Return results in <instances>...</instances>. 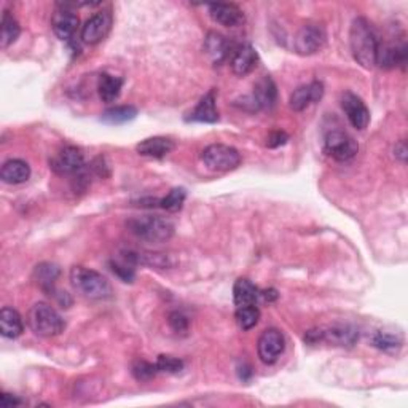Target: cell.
Segmentation results:
<instances>
[{
  "mask_svg": "<svg viewBox=\"0 0 408 408\" xmlns=\"http://www.w3.org/2000/svg\"><path fill=\"white\" fill-rule=\"evenodd\" d=\"M350 45L352 58L364 69H373L377 66L380 42L369 19L362 16L354 19L350 31Z\"/></svg>",
  "mask_w": 408,
  "mask_h": 408,
  "instance_id": "1",
  "label": "cell"
},
{
  "mask_svg": "<svg viewBox=\"0 0 408 408\" xmlns=\"http://www.w3.org/2000/svg\"><path fill=\"white\" fill-rule=\"evenodd\" d=\"M70 283L80 295L90 300H105L112 295V286L107 278L86 266H73L70 270Z\"/></svg>",
  "mask_w": 408,
  "mask_h": 408,
  "instance_id": "2",
  "label": "cell"
},
{
  "mask_svg": "<svg viewBox=\"0 0 408 408\" xmlns=\"http://www.w3.org/2000/svg\"><path fill=\"white\" fill-rule=\"evenodd\" d=\"M128 230L136 238L147 241V243L162 244L169 241L174 235V225L168 219L159 216H144L135 217L126 222Z\"/></svg>",
  "mask_w": 408,
  "mask_h": 408,
  "instance_id": "3",
  "label": "cell"
},
{
  "mask_svg": "<svg viewBox=\"0 0 408 408\" xmlns=\"http://www.w3.org/2000/svg\"><path fill=\"white\" fill-rule=\"evenodd\" d=\"M28 324L38 337L51 338L64 330L66 323L55 308L48 303H36L28 313Z\"/></svg>",
  "mask_w": 408,
  "mask_h": 408,
  "instance_id": "4",
  "label": "cell"
},
{
  "mask_svg": "<svg viewBox=\"0 0 408 408\" xmlns=\"http://www.w3.org/2000/svg\"><path fill=\"white\" fill-rule=\"evenodd\" d=\"M203 163L211 171L216 172H229L236 169L241 164V155L235 147L225 144H212L207 145L202 155Z\"/></svg>",
  "mask_w": 408,
  "mask_h": 408,
  "instance_id": "5",
  "label": "cell"
},
{
  "mask_svg": "<svg viewBox=\"0 0 408 408\" xmlns=\"http://www.w3.org/2000/svg\"><path fill=\"white\" fill-rule=\"evenodd\" d=\"M324 150L329 157H332L337 162H347L356 157L359 150V145L350 135H346L345 131L333 130L327 132L324 140Z\"/></svg>",
  "mask_w": 408,
  "mask_h": 408,
  "instance_id": "6",
  "label": "cell"
},
{
  "mask_svg": "<svg viewBox=\"0 0 408 408\" xmlns=\"http://www.w3.org/2000/svg\"><path fill=\"white\" fill-rule=\"evenodd\" d=\"M286 350V338L278 329H266L258 338L257 352L263 364L271 365L281 357Z\"/></svg>",
  "mask_w": 408,
  "mask_h": 408,
  "instance_id": "7",
  "label": "cell"
},
{
  "mask_svg": "<svg viewBox=\"0 0 408 408\" xmlns=\"http://www.w3.org/2000/svg\"><path fill=\"white\" fill-rule=\"evenodd\" d=\"M325 32L318 24H305L295 36V51L302 56L316 55L324 48Z\"/></svg>",
  "mask_w": 408,
  "mask_h": 408,
  "instance_id": "8",
  "label": "cell"
},
{
  "mask_svg": "<svg viewBox=\"0 0 408 408\" xmlns=\"http://www.w3.org/2000/svg\"><path fill=\"white\" fill-rule=\"evenodd\" d=\"M85 158L80 149L73 145H68L58 153L56 157L50 159V168L58 176H70V174H77L83 169Z\"/></svg>",
  "mask_w": 408,
  "mask_h": 408,
  "instance_id": "9",
  "label": "cell"
},
{
  "mask_svg": "<svg viewBox=\"0 0 408 408\" xmlns=\"http://www.w3.org/2000/svg\"><path fill=\"white\" fill-rule=\"evenodd\" d=\"M112 28L110 11H99L93 15L82 28V40L86 45H98L109 34Z\"/></svg>",
  "mask_w": 408,
  "mask_h": 408,
  "instance_id": "10",
  "label": "cell"
},
{
  "mask_svg": "<svg viewBox=\"0 0 408 408\" xmlns=\"http://www.w3.org/2000/svg\"><path fill=\"white\" fill-rule=\"evenodd\" d=\"M341 107H343L346 117L354 128L362 131L369 126L370 112L359 96L352 95V93H345L341 96Z\"/></svg>",
  "mask_w": 408,
  "mask_h": 408,
  "instance_id": "11",
  "label": "cell"
},
{
  "mask_svg": "<svg viewBox=\"0 0 408 408\" xmlns=\"http://www.w3.org/2000/svg\"><path fill=\"white\" fill-rule=\"evenodd\" d=\"M324 95V85L320 82H311L298 88L292 93L289 99V105L292 110L302 112L306 107H310L314 103H319L320 98Z\"/></svg>",
  "mask_w": 408,
  "mask_h": 408,
  "instance_id": "12",
  "label": "cell"
},
{
  "mask_svg": "<svg viewBox=\"0 0 408 408\" xmlns=\"http://www.w3.org/2000/svg\"><path fill=\"white\" fill-rule=\"evenodd\" d=\"M78 24H80L78 16L69 9L58 10L51 18L53 32H55L58 38L66 40V42L75 36Z\"/></svg>",
  "mask_w": 408,
  "mask_h": 408,
  "instance_id": "13",
  "label": "cell"
},
{
  "mask_svg": "<svg viewBox=\"0 0 408 408\" xmlns=\"http://www.w3.org/2000/svg\"><path fill=\"white\" fill-rule=\"evenodd\" d=\"M209 15L225 28H236L244 23V13L233 4H212L209 5Z\"/></svg>",
  "mask_w": 408,
  "mask_h": 408,
  "instance_id": "14",
  "label": "cell"
},
{
  "mask_svg": "<svg viewBox=\"0 0 408 408\" xmlns=\"http://www.w3.org/2000/svg\"><path fill=\"white\" fill-rule=\"evenodd\" d=\"M204 53L207 55V58L211 59V63L214 66H220L226 58H229L230 53L229 40H226V37L217 34V32H209L204 38Z\"/></svg>",
  "mask_w": 408,
  "mask_h": 408,
  "instance_id": "15",
  "label": "cell"
},
{
  "mask_svg": "<svg viewBox=\"0 0 408 408\" xmlns=\"http://www.w3.org/2000/svg\"><path fill=\"white\" fill-rule=\"evenodd\" d=\"M174 147H176V144H174L171 139L157 136V137L144 139L142 142H139L136 145V150L139 155H142V157L163 158L166 155H169V153L174 150Z\"/></svg>",
  "mask_w": 408,
  "mask_h": 408,
  "instance_id": "16",
  "label": "cell"
},
{
  "mask_svg": "<svg viewBox=\"0 0 408 408\" xmlns=\"http://www.w3.org/2000/svg\"><path fill=\"white\" fill-rule=\"evenodd\" d=\"M257 61V51L253 50L251 45H243L239 46L231 58V70L235 72L238 77H246L247 73H251L256 69Z\"/></svg>",
  "mask_w": 408,
  "mask_h": 408,
  "instance_id": "17",
  "label": "cell"
},
{
  "mask_svg": "<svg viewBox=\"0 0 408 408\" xmlns=\"http://www.w3.org/2000/svg\"><path fill=\"white\" fill-rule=\"evenodd\" d=\"M0 177L5 184L9 185H19L28 182L31 177V166L23 162V159H9L2 166V171H0Z\"/></svg>",
  "mask_w": 408,
  "mask_h": 408,
  "instance_id": "18",
  "label": "cell"
},
{
  "mask_svg": "<svg viewBox=\"0 0 408 408\" xmlns=\"http://www.w3.org/2000/svg\"><path fill=\"white\" fill-rule=\"evenodd\" d=\"M407 46L402 45H381L377 55V66L383 69H391L396 66H405Z\"/></svg>",
  "mask_w": 408,
  "mask_h": 408,
  "instance_id": "19",
  "label": "cell"
},
{
  "mask_svg": "<svg viewBox=\"0 0 408 408\" xmlns=\"http://www.w3.org/2000/svg\"><path fill=\"white\" fill-rule=\"evenodd\" d=\"M190 122H199V123H216L219 122V112L216 107V91L211 90L207 95L202 98L198 103L195 110L190 113Z\"/></svg>",
  "mask_w": 408,
  "mask_h": 408,
  "instance_id": "20",
  "label": "cell"
},
{
  "mask_svg": "<svg viewBox=\"0 0 408 408\" xmlns=\"http://www.w3.org/2000/svg\"><path fill=\"white\" fill-rule=\"evenodd\" d=\"M59 271L58 266L55 263H40L36 266L34 270V281L36 284L42 289L46 295H55L56 293V281L59 278Z\"/></svg>",
  "mask_w": 408,
  "mask_h": 408,
  "instance_id": "21",
  "label": "cell"
},
{
  "mask_svg": "<svg viewBox=\"0 0 408 408\" xmlns=\"http://www.w3.org/2000/svg\"><path fill=\"white\" fill-rule=\"evenodd\" d=\"M24 330V324L21 319V314H19L15 308L5 306L0 311V332L5 338L15 340L21 335Z\"/></svg>",
  "mask_w": 408,
  "mask_h": 408,
  "instance_id": "22",
  "label": "cell"
},
{
  "mask_svg": "<svg viewBox=\"0 0 408 408\" xmlns=\"http://www.w3.org/2000/svg\"><path fill=\"white\" fill-rule=\"evenodd\" d=\"M251 98L257 109H271L278 98L276 85H274V82L270 77H263L256 85V88H253V95Z\"/></svg>",
  "mask_w": 408,
  "mask_h": 408,
  "instance_id": "23",
  "label": "cell"
},
{
  "mask_svg": "<svg viewBox=\"0 0 408 408\" xmlns=\"http://www.w3.org/2000/svg\"><path fill=\"white\" fill-rule=\"evenodd\" d=\"M260 298V291L257 289L256 284H252L249 279L239 278L235 287H233V300H235V305L239 306H251L257 305Z\"/></svg>",
  "mask_w": 408,
  "mask_h": 408,
  "instance_id": "24",
  "label": "cell"
},
{
  "mask_svg": "<svg viewBox=\"0 0 408 408\" xmlns=\"http://www.w3.org/2000/svg\"><path fill=\"white\" fill-rule=\"evenodd\" d=\"M122 86H123L122 78L109 75V73H103V75L99 77V83H98V91H99V98H101V101L105 104H110L115 101V99L120 96Z\"/></svg>",
  "mask_w": 408,
  "mask_h": 408,
  "instance_id": "25",
  "label": "cell"
},
{
  "mask_svg": "<svg viewBox=\"0 0 408 408\" xmlns=\"http://www.w3.org/2000/svg\"><path fill=\"white\" fill-rule=\"evenodd\" d=\"M357 338L359 333L347 325L332 327L329 330H324V341H329V343L337 346H352Z\"/></svg>",
  "mask_w": 408,
  "mask_h": 408,
  "instance_id": "26",
  "label": "cell"
},
{
  "mask_svg": "<svg viewBox=\"0 0 408 408\" xmlns=\"http://www.w3.org/2000/svg\"><path fill=\"white\" fill-rule=\"evenodd\" d=\"M137 115V109L135 105H118L105 110L101 117V122L105 125H123L135 120Z\"/></svg>",
  "mask_w": 408,
  "mask_h": 408,
  "instance_id": "27",
  "label": "cell"
},
{
  "mask_svg": "<svg viewBox=\"0 0 408 408\" xmlns=\"http://www.w3.org/2000/svg\"><path fill=\"white\" fill-rule=\"evenodd\" d=\"M19 34H21V28H19L16 18L13 16L10 11H4L2 32H0V45H2V48L5 50L9 48L10 45L15 43Z\"/></svg>",
  "mask_w": 408,
  "mask_h": 408,
  "instance_id": "28",
  "label": "cell"
},
{
  "mask_svg": "<svg viewBox=\"0 0 408 408\" xmlns=\"http://www.w3.org/2000/svg\"><path fill=\"white\" fill-rule=\"evenodd\" d=\"M235 319L241 330H251L258 324L260 310L257 308V305L239 306L235 313Z\"/></svg>",
  "mask_w": 408,
  "mask_h": 408,
  "instance_id": "29",
  "label": "cell"
},
{
  "mask_svg": "<svg viewBox=\"0 0 408 408\" xmlns=\"http://www.w3.org/2000/svg\"><path fill=\"white\" fill-rule=\"evenodd\" d=\"M373 345L380 347L383 351H397L402 347V337L400 333L387 332V330H380L377 332V335L373 337Z\"/></svg>",
  "mask_w": 408,
  "mask_h": 408,
  "instance_id": "30",
  "label": "cell"
},
{
  "mask_svg": "<svg viewBox=\"0 0 408 408\" xmlns=\"http://www.w3.org/2000/svg\"><path fill=\"white\" fill-rule=\"evenodd\" d=\"M185 198H187L185 190L177 187V189H172L163 199H159V207H163V209L168 212H177L182 209Z\"/></svg>",
  "mask_w": 408,
  "mask_h": 408,
  "instance_id": "31",
  "label": "cell"
},
{
  "mask_svg": "<svg viewBox=\"0 0 408 408\" xmlns=\"http://www.w3.org/2000/svg\"><path fill=\"white\" fill-rule=\"evenodd\" d=\"M131 372L132 377L137 381H149L158 373V369L157 365L147 362V360H136V362L132 364Z\"/></svg>",
  "mask_w": 408,
  "mask_h": 408,
  "instance_id": "32",
  "label": "cell"
},
{
  "mask_svg": "<svg viewBox=\"0 0 408 408\" xmlns=\"http://www.w3.org/2000/svg\"><path fill=\"white\" fill-rule=\"evenodd\" d=\"M157 369L158 372H163V373H171V375H176L180 370L184 369V362L177 357L174 356H166V354H162V356H158L157 359Z\"/></svg>",
  "mask_w": 408,
  "mask_h": 408,
  "instance_id": "33",
  "label": "cell"
},
{
  "mask_svg": "<svg viewBox=\"0 0 408 408\" xmlns=\"http://www.w3.org/2000/svg\"><path fill=\"white\" fill-rule=\"evenodd\" d=\"M110 266L113 274H117L123 283H132V279L136 276L135 268H132V262L128 257H126L123 262H112Z\"/></svg>",
  "mask_w": 408,
  "mask_h": 408,
  "instance_id": "34",
  "label": "cell"
},
{
  "mask_svg": "<svg viewBox=\"0 0 408 408\" xmlns=\"http://www.w3.org/2000/svg\"><path fill=\"white\" fill-rule=\"evenodd\" d=\"M169 325L174 332L177 333H184L189 330V319H187L182 313L174 311L169 314Z\"/></svg>",
  "mask_w": 408,
  "mask_h": 408,
  "instance_id": "35",
  "label": "cell"
},
{
  "mask_svg": "<svg viewBox=\"0 0 408 408\" xmlns=\"http://www.w3.org/2000/svg\"><path fill=\"white\" fill-rule=\"evenodd\" d=\"M287 140H289V136H287L284 131H274L268 136L266 145H268L270 149H276V147H279V145H284Z\"/></svg>",
  "mask_w": 408,
  "mask_h": 408,
  "instance_id": "36",
  "label": "cell"
},
{
  "mask_svg": "<svg viewBox=\"0 0 408 408\" xmlns=\"http://www.w3.org/2000/svg\"><path fill=\"white\" fill-rule=\"evenodd\" d=\"M0 405H2L4 408H13V407L21 405V400L15 396H11V394L4 392L2 396H0Z\"/></svg>",
  "mask_w": 408,
  "mask_h": 408,
  "instance_id": "37",
  "label": "cell"
},
{
  "mask_svg": "<svg viewBox=\"0 0 408 408\" xmlns=\"http://www.w3.org/2000/svg\"><path fill=\"white\" fill-rule=\"evenodd\" d=\"M396 157L400 159V162H404L405 163V159H407V153H408V149H407V144H405V140H400V142L396 145Z\"/></svg>",
  "mask_w": 408,
  "mask_h": 408,
  "instance_id": "38",
  "label": "cell"
},
{
  "mask_svg": "<svg viewBox=\"0 0 408 408\" xmlns=\"http://www.w3.org/2000/svg\"><path fill=\"white\" fill-rule=\"evenodd\" d=\"M260 297H263L265 302H274V300L278 298V292L274 289H268V291L260 292Z\"/></svg>",
  "mask_w": 408,
  "mask_h": 408,
  "instance_id": "39",
  "label": "cell"
}]
</instances>
